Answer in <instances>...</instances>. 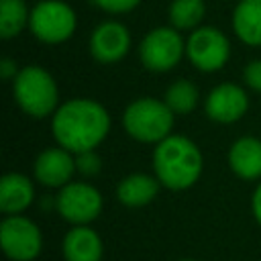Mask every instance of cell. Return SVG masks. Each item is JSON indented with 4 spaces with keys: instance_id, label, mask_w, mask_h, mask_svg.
<instances>
[{
    "instance_id": "obj_18",
    "label": "cell",
    "mask_w": 261,
    "mask_h": 261,
    "mask_svg": "<svg viewBox=\"0 0 261 261\" xmlns=\"http://www.w3.org/2000/svg\"><path fill=\"white\" fill-rule=\"evenodd\" d=\"M31 10L24 0H0V37L12 39L29 27Z\"/></svg>"
},
{
    "instance_id": "obj_25",
    "label": "cell",
    "mask_w": 261,
    "mask_h": 261,
    "mask_svg": "<svg viewBox=\"0 0 261 261\" xmlns=\"http://www.w3.org/2000/svg\"><path fill=\"white\" fill-rule=\"evenodd\" d=\"M251 210H253V216L255 220L261 224V184L255 188L253 192V198H251Z\"/></svg>"
},
{
    "instance_id": "obj_3",
    "label": "cell",
    "mask_w": 261,
    "mask_h": 261,
    "mask_svg": "<svg viewBox=\"0 0 261 261\" xmlns=\"http://www.w3.org/2000/svg\"><path fill=\"white\" fill-rule=\"evenodd\" d=\"M12 96L18 108L33 118H45L59 108L57 84L41 65H27L18 71L12 80Z\"/></svg>"
},
{
    "instance_id": "obj_19",
    "label": "cell",
    "mask_w": 261,
    "mask_h": 261,
    "mask_svg": "<svg viewBox=\"0 0 261 261\" xmlns=\"http://www.w3.org/2000/svg\"><path fill=\"white\" fill-rule=\"evenodd\" d=\"M204 12H206L204 0H171L169 22L177 31H194L200 27Z\"/></svg>"
},
{
    "instance_id": "obj_24",
    "label": "cell",
    "mask_w": 261,
    "mask_h": 261,
    "mask_svg": "<svg viewBox=\"0 0 261 261\" xmlns=\"http://www.w3.org/2000/svg\"><path fill=\"white\" fill-rule=\"evenodd\" d=\"M18 65H16V61L14 59H10V57H4L2 61H0V75H2V80H14L16 75H18Z\"/></svg>"
},
{
    "instance_id": "obj_22",
    "label": "cell",
    "mask_w": 261,
    "mask_h": 261,
    "mask_svg": "<svg viewBox=\"0 0 261 261\" xmlns=\"http://www.w3.org/2000/svg\"><path fill=\"white\" fill-rule=\"evenodd\" d=\"M98 8H102L104 12H110V14H124V12H130L135 10L141 0H92Z\"/></svg>"
},
{
    "instance_id": "obj_12",
    "label": "cell",
    "mask_w": 261,
    "mask_h": 261,
    "mask_svg": "<svg viewBox=\"0 0 261 261\" xmlns=\"http://www.w3.org/2000/svg\"><path fill=\"white\" fill-rule=\"evenodd\" d=\"M33 173L37 181L47 188H63L75 173V155L61 145L43 149L35 159Z\"/></svg>"
},
{
    "instance_id": "obj_1",
    "label": "cell",
    "mask_w": 261,
    "mask_h": 261,
    "mask_svg": "<svg viewBox=\"0 0 261 261\" xmlns=\"http://www.w3.org/2000/svg\"><path fill=\"white\" fill-rule=\"evenodd\" d=\"M110 130L108 110L92 98H71L53 112L51 133L63 149L75 153L96 149Z\"/></svg>"
},
{
    "instance_id": "obj_11",
    "label": "cell",
    "mask_w": 261,
    "mask_h": 261,
    "mask_svg": "<svg viewBox=\"0 0 261 261\" xmlns=\"http://www.w3.org/2000/svg\"><path fill=\"white\" fill-rule=\"evenodd\" d=\"M130 49V33L122 22L104 20L90 35V55L98 63H118Z\"/></svg>"
},
{
    "instance_id": "obj_10",
    "label": "cell",
    "mask_w": 261,
    "mask_h": 261,
    "mask_svg": "<svg viewBox=\"0 0 261 261\" xmlns=\"http://www.w3.org/2000/svg\"><path fill=\"white\" fill-rule=\"evenodd\" d=\"M249 110V98L239 84L224 82L214 86L204 102V112L212 122L232 124L245 116Z\"/></svg>"
},
{
    "instance_id": "obj_17",
    "label": "cell",
    "mask_w": 261,
    "mask_h": 261,
    "mask_svg": "<svg viewBox=\"0 0 261 261\" xmlns=\"http://www.w3.org/2000/svg\"><path fill=\"white\" fill-rule=\"evenodd\" d=\"M232 31L249 47H261V0H239L232 10Z\"/></svg>"
},
{
    "instance_id": "obj_13",
    "label": "cell",
    "mask_w": 261,
    "mask_h": 261,
    "mask_svg": "<svg viewBox=\"0 0 261 261\" xmlns=\"http://www.w3.org/2000/svg\"><path fill=\"white\" fill-rule=\"evenodd\" d=\"M65 261H102V239L88 224H75L65 232L61 243Z\"/></svg>"
},
{
    "instance_id": "obj_16",
    "label": "cell",
    "mask_w": 261,
    "mask_h": 261,
    "mask_svg": "<svg viewBox=\"0 0 261 261\" xmlns=\"http://www.w3.org/2000/svg\"><path fill=\"white\" fill-rule=\"evenodd\" d=\"M161 181L147 173H130L116 186V196L126 208H143L157 196Z\"/></svg>"
},
{
    "instance_id": "obj_7",
    "label": "cell",
    "mask_w": 261,
    "mask_h": 261,
    "mask_svg": "<svg viewBox=\"0 0 261 261\" xmlns=\"http://www.w3.org/2000/svg\"><path fill=\"white\" fill-rule=\"evenodd\" d=\"M0 243L4 255L10 261H33L43 249L39 226L20 214H8L0 222Z\"/></svg>"
},
{
    "instance_id": "obj_20",
    "label": "cell",
    "mask_w": 261,
    "mask_h": 261,
    "mask_svg": "<svg viewBox=\"0 0 261 261\" xmlns=\"http://www.w3.org/2000/svg\"><path fill=\"white\" fill-rule=\"evenodd\" d=\"M165 104L173 114H188L198 104V88L190 80H175L165 92Z\"/></svg>"
},
{
    "instance_id": "obj_26",
    "label": "cell",
    "mask_w": 261,
    "mask_h": 261,
    "mask_svg": "<svg viewBox=\"0 0 261 261\" xmlns=\"http://www.w3.org/2000/svg\"><path fill=\"white\" fill-rule=\"evenodd\" d=\"M181 261H194V259H181Z\"/></svg>"
},
{
    "instance_id": "obj_8",
    "label": "cell",
    "mask_w": 261,
    "mask_h": 261,
    "mask_svg": "<svg viewBox=\"0 0 261 261\" xmlns=\"http://www.w3.org/2000/svg\"><path fill=\"white\" fill-rule=\"evenodd\" d=\"M186 57L200 71H218L230 57V43L222 31L198 27L186 39Z\"/></svg>"
},
{
    "instance_id": "obj_5",
    "label": "cell",
    "mask_w": 261,
    "mask_h": 261,
    "mask_svg": "<svg viewBox=\"0 0 261 261\" xmlns=\"http://www.w3.org/2000/svg\"><path fill=\"white\" fill-rule=\"evenodd\" d=\"M75 24V12L63 0H41L31 10L29 29L45 45L65 43L73 35Z\"/></svg>"
},
{
    "instance_id": "obj_15",
    "label": "cell",
    "mask_w": 261,
    "mask_h": 261,
    "mask_svg": "<svg viewBox=\"0 0 261 261\" xmlns=\"http://www.w3.org/2000/svg\"><path fill=\"white\" fill-rule=\"evenodd\" d=\"M35 188L24 173H4L0 179V212L2 214H20L33 204Z\"/></svg>"
},
{
    "instance_id": "obj_23",
    "label": "cell",
    "mask_w": 261,
    "mask_h": 261,
    "mask_svg": "<svg viewBox=\"0 0 261 261\" xmlns=\"http://www.w3.org/2000/svg\"><path fill=\"white\" fill-rule=\"evenodd\" d=\"M243 80H245L247 88H251L253 92H261V59H255L245 65Z\"/></svg>"
},
{
    "instance_id": "obj_4",
    "label": "cell",
    "mask_w": 261,
    "mask_h": 261,
    "mask_svg": "<svg viewBox=\"0 0 261 261\" xmlns=\"http://www.w3.org/2000/svg\"><path fill=\"white\" fill-rule=\"evenodd\" d=\"M173 112L165 100L157 98H137L122 112V126L130 139L137 143L157 145L171 135Z\"/></svg>"
},
{
    "instance_id": "obj_2",
    "label": "cell",
    "mask_w": 261,
    "mask_h": 261,
    "mask_svg": "<svg viewBox=\"0 0 261 261\" xmlns=\"http://www.w3.org/2000/svg\"><path fill=\"white\" fill-rule=\"evenodd\" d=\"M204 159L198 145L186 135H169L155 145L153 171L163 188L181 192L192 188L202 173Z\"/></svg>"
},
{
    "instance_id": "obj_6",
    "label": "cell",
    "mask_w": 261,
    "mask_h": 261,
    "mask_svg": "<svg viewBox=\"0 0 261 261\" xmlns=\"http://www.w3.org/2000/svg\"><path fill=\"white\" fill-rule=\"evenodd\" d=\"M186 53V41L173 27H157L149 31L139 45V59L143 67L155 73L173 69Z\"/></svg>"
},
{
    "instance_id": "obj_14",
    "label": "cell",
    "mask_w": 261,
    "mask_h": 261,
    "mask_svg": "<svg viewBox=\"0 0 261 261\" xmlns=\"http://www.w3.org/2000/svg\"><path fill=\"white\" fill-rule=\"evenodd\" d=\"M228 165L232 173L241 179H259L261 177V139L241 137L228 149Z\"/></svg>"
},
{
    "instance_id": "obj_21",
    "label": "cell",
    "mask_w": 261,
    "mask_h": 261,
    "mask_svg": "<svg viewBox=\"0 0 261 261\" xmlns=\"http://www.w3.org/2000/svg\"><path fill=\"white\" fill-rule=\"evenodd\" d=\"M100 169H102V161H100V157L96 155L94 149L75 153V171H80L86 177H94V175L100 173Z\"/></svg>"
},
{
    "instance_id": "obj_9",
    "label": "cell",
    "mask_w": 261,
    "mask_h": 261,
    "mask_svg": "<svg viewBox=\"0 0 261 261\" xmlns=\"http://www.w3.org/2000/svg\"><path fill=\"white\" fill-rule=\"evenodd\" d=\"M55 208L69 224H90L102 212V194L88 181H69L59 188Z\"/></svg>"
}]
</instances>
